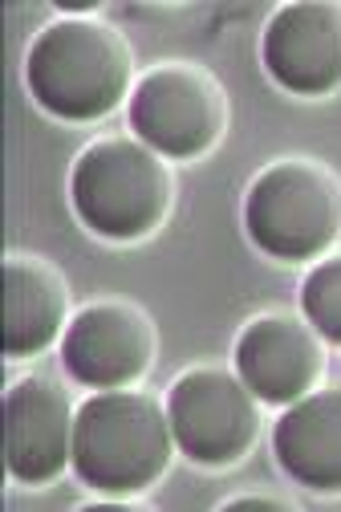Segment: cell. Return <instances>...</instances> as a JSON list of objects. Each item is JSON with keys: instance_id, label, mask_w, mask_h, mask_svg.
Listing matches in <instances>:
<instances>
[{"instance_id": "52a82bcc", "label": "cell", "mask_w": 341, "mask_h": 512, "mask_svg": "<svg viewBox=\"0 0 341 512\" xmlns=\"http://www.w3.org/2000/svg\"><path fill=\"white\" fill-rule=\"evenodd\" d=\"M155 362V326L130 301L82 305L61 334V366L94 391L134 387Z\"/></svg>"}, {"instance_id": "6da1fadb", "label": "cell", "mask_w": 341, "mask_h": 512, "mask_svg": "<svg viewBox=\"0 0 341 512\" xmlns=\"http://www.w3.org/2000/svg\"><path fill=\"white\" fill-rule=\"evenodd\" d=\"M134 53L102 17H57L25 53L33 102L61 122H98L130 98Z\"/></svg>"}, {"instance_id": "5b68a950", "label": "cell", "mask_w": 341, "mask_h": 512, "mask_svg": "<svg viewBox=\"0 0 341 512\" xmlns=\"http://www.w3.org/2000/svg\"><path fill=\"white\" fill-rule=\"evenodd\" d=\"M126 118L139 143L159 159H199L208 155L228 131V98L224 86L199 66L167 61L147 70L126 98Z\"/></svg>"}, {"instance_id": "9c48e42d", "label": "cell", "mask_w": 341, "mask_h": 512, "mask_svg": "<svg viewBox=\"0 0 341 512\" xmlns=\"http://www.w3.org/2000/svg\"><path fill=\"white\" fill-rule=\"evenodd\" d=\"M268 78L297 98H329L341 90V5L293 0L268 17L260 37Z\"/></svg>"}, {"instance_id": "4fadbf2b", "label": "cell", "mask_w": 341, "mask_h": 512, "mask_svg": "<svg viewBox=\"0 0 341 512\" xmlns=\"http://www.w3.org/2000/svg\"><path fill=\"white\" fill-rule=\"evenodd\" d=\"M301 317L321 334V342L341 346V256L313 265L301 281Z\"/></svg>"}, {"instance_id": "8fae6325", "label": "cell", "mask_w": 341, "mask_h": 512, "mask_svg": "<svg viewBox=\"0 0 341 512\" xmlns=\"http://www.w3.org/2000/svg\"><path fill=\"white\" fill-rule=\"evenodd\" d=\"M272 456L309 492H341V387L309 391L272 427Z\"/></svg>"}, {"instance_id": "5bb4252c", "label": "cell", "mask_w": 341, "mask_h": 512, "mask_svg": "<svg viewBox=\"0 0 341 512\" xmlns=\"http://www.w3.org/2000/svg\"><path fill=\"white\" fill-rule=\"evenodd\" d=\"M224 508L232 512V508H268V512H277V508H293L289 500H281V496H236V500H224Z\"/></svg>"}, {"instance_id": "30bf717a", "label": "cell", "mask_w": 341, "mask_h": 512, "mask_svg": "<svg viewBox=\"0 0 341 512\" xmlns=\"http://www.w3.org/2000/svg\"><path fill=\"white\" fill-rule=\"evenodd\" d=\"M236 374L244 387L268 403L289 407L305 399L325 374V346L321 334L293 313H260L240 330L232 346Z\"/></svg>"}, {"instance_id": "ba28073f", "label": "cell", "mask_w": 341, "mask_h": 512, "mask_svg": "<svg viewBox=\"0 0 341 512\" xmlns=\"http://www.w3.org/2000/svg\"><path fill=\"white\" fill-rule=\"evenodd\" d=\"M74 419L70 391L45 374H25L5 391V468L17 484H53L74 468Z\"/></svg>"}, {"instance_id": "7a4b0ae2", "label": "cell", "mask_w": 341, "mask_h": 512, "mask_svg": "<svg viewBox=\"0 0 341 512\" xmlns=\"http://www.w3.org/2000/svg\"><path fill=\"white\" fill-rule=\"evenodd\" d=\"M175 452L167 407L147 391H98L74 419V472L98 496H134L163 480Z\"/></svg>"}, {"instance_id": "277c9868", "label": "cell", "mask_w": 341, "mask_h": 512, "mask_svg": "<svg viewBox=\"0 0 341 512\" xmlns=\"http://www.w3.org/2000/svg\"><path fill=\"white\" fill-rule=\"evenodd\" d=\"M248 240L281 265H305L341 240V179L317 159H277L244 191Z\"/></svg>"}, {"instance_id": "8992f818", "label": "cell", "mask_w": 341, "mask_h": 512, "mask_svg": "<svg viewBox=\"0 0 341 512\" xmlns=\"http://www.w3.org/2000/svg\"><path fill=\"white\" fill-rule=\"evenodd\" d=\"M260 399L240 374L199 366L167 387V423L175 447L199 468H232L252 452L260 435Z\"/></svg>"}, {"instance_id": "7c38bea8", "label": "cell", "mask_w": 341, "mask_h": 512, "mask_svg": "<svg viewBox=\"0 0 341 512\" xmlns=\"http://www.w3.org/2000/svg\"><path fill=\"white\" fill-rule=\"evenodd\" d=\"M70 326V289L33 256H5V354L33 358Z\"/></svg>"}, {"instance_id": "3957f363", "label": "cell", "mask_w": 341, "mask_h": 512, "mask_svg": "<svg viewBox=\"0 0 341 512\" xmlns=\"http://www.w3.org/2000/svg\"><path fill=\"white\" fill-rule=\"evenodd\" d=\"M171 200V167L139 139H98L74 159L70 204L102 240L130 244L159 232Z\"/></svg>"}]
</instances>
